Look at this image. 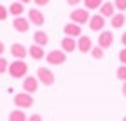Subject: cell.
<instances>
[{
  "label": "cell",
  "instance_id": "6da1fadb",
  "mask_svg": "<svg viewBox=\"0 0 126 121\" xmlns=\"http://www.w3.org/2000/svg\"><path fill=\"white\" fill-rule=\"evenodd\" d=\"M7 72L10 74V77H14V79H20V77L27 76V72H29V66H27L25 60L15 59L14 62H10V64H9V71H7Z\"/></svg>",
  "mask_w": 126,
  "mask_h": 121
},
{
  "label": "cell",
  "instance_id": "7a4b0ae2",
  "mask_svg": "<svg viewBox=\"0 0 126 121\" xmlns=\"http://www.w3.org/2000/svg\"><path fill=\"white\" fill-rule=\"evenodd\" d=\"M14 104L17 106V109H27V108H32L34 104V96L29 94V92H17L14 96Z\"/></svg>",
  "mask_w": 126,
  "mask_h": 121
},
{
  "label": "cell",
  "instance_id": "3957f363",
  "mask_svg": "<svg viewBox=\"0 0 126 121\" xmlns=\"http://www.w3.org/2000/svg\"><path fill=\"white\" fill-rule=\"evenodd\" d=\"M69 19L72 24H78V25H84L89 22V10L86 9H74L71 14H69Z\"/></svg>",
  "mask_w": 126,
  "mask_h": 121
},
{
  "label": "cell",
  "instance_id": "277c9868",
  "mask_svg": "<svg viewBox=\"0 0 126 121\" xmlns=\"http://www.w3.org/2000/svg\"><path fill=\"white\" fill-rule=\"evenodd\" d=\"M35 76H37V81L40 84H44V86H52L56 82V76L49 67H39Z\"/></svg>",
  "mask_w": 126,
  "mask_h": 121
},
{
  "label": "cell",
  "instance_id": "5b68a950",
  "mask_svg": "<svg viewBox=\"0 0 126 121\" xmlns=\"http://www.w3.org/2000/svg\"><path fill=\"white\" fill-rule=\"evenodd\" d=\"M66 59H67L66 52L61 49H54V50H50L49 54H46V60L50 66H61V64L66 62Z\"/></svg>",
  "mask_w": 126,
  "mask_h": 121
},
{
  "label": "cell",
  "instance_id": "8992f818",
  "mask_svg": "<svg viewBox=\"0 0 126 121\" xmlns=\"http://www.w3.org/2000/svg\"><path fill=\"white\" fill-rule=\"evenodd\" d=\"M113 42H114V35H113L111 30H103V32H99V35H97V45L103 50L109 49V47L113 45Z\"/></svg>",
  "mask_w": 126,
  "mask_h": 121
},
{
  "label": "cell",
  "instance_id": "52a82bcc",
  "mask_svg": "<svg viewBox=\"0 0 126 121\" xmlns=\"http://www.w3.org/2000/svg\"><path fill=\"white\" fill-rule=\"evenodd\" d=\"M22 89L24 92H29V94H34V92H37L39 89V81L35 76H25L24 77V82H22Z\"/></svg>",
  "mask_w": 126,
  "mask_h": 121
},
{
  "label": "cell",
  "instance_id": "ba28073f",
  "mask_svg": "<svg viewBox=\"0 0 126 121\" xmlns=\"http://www.w3.org/2000/svg\"><path fill=\"white\" fill-rule=\"evenodd\" d=\"M87 25H89V29L93 30V32H103V30H104V25H106V19L101 17L99 14L91 15V19H89V22H87Z\"/></svg>",
  "mask_w": 126,
  "mask_h": 121
},
{
  "label": "cell",
  "instance_id": "9c48e42d",
  "mask_svg": "<svg viewBox=\"0 0 126 121\" xmlns=\"http://www.w3.org/2000/svg\"><path fill=\"white\" fill-rule=\"evenodd\" d=\"M10 54H12L15 59L24 60L27 57V54H29V47H25V45L20 44V42H15V44L10 45Z\"/></svg>",
  "mask_w": 126,
  "mask_h": 121
},
{
  "label": "cell",
  "instance_id": "30bf717a",
  "mask_svg": "<svg viewBox=\"0 0 126 121\" xmlns=\"http://www.w3.org/2000/svg\"><path fill=\"white\" fill-rule=\"evenodd\" d=\"M27 19H29V22H30V24H34L35 27H40V25L46 24V17H44V14H42L39 9H29V15H27Z\"/></svg>",
  "mask_w": 126,
  "mask_h": 121
},
{
  "label": "cell",
  "instance_id": "8fae6325",
  "mask_svg": "<svg viewBox=\"0 0 126 121\" xmlns=\"http://www.w3.org/2000/svg\"><path fill=\"white\" fill-rule=\"evenodd\" d=\"M12 27L17 30V32H20V34H25L30 29V22L25 17H17V19H14V22H12Z\"/></svg>",
  "mask_w": 126,
  "mask_h": 121
},
{
  "label": "cell",
  "instance_id": "7c38bea8",
  "mask_svg": "<svg viewBox=\"0 0 126 121\" xmlns=\"http://www.w3.org/2000/svg\"><path fill=\"white\" fill-rule=\"evenodd\" d=\"M93 40L91 37H87V35H81L78 37V49L79 52H82V54H87V52H91L93 50Z\"/></svg>",
  "mask_w": 126,
  "mask_h": 121
},
{
  "label": "cell",
  "instance_id": "4fadbf2b",
  "mask_svg": "<svg viewBox=\"0 0 126 121\" xmlns=\"http://www.w3.org/2000/svg\"><path fill=\"white\" fill-rule=\"evenodd\" d=\"M64 34H66V37H72V39H76V37H81L82 35V29H81V25L78 24H72V22H69L64 25Z\"/></svg>",
  "mask_w": 126,
  "mask_h": 121
},
{
  "label": "cell",
  "instance_id": "5bb4252c",
  "mask_svg": "<svg viewBox=\"0 0 126 121\" xmlns=\"http://www.w3.org/2000/svg\"><path fill=\"white\" fill-rule=\"evenodd\" d=\"M116 14V9H114V3L113 2H104L99 9V15L104 17V19H111L113 15Z\"/></svg>",
  "mask_w": 126,
  "mask_h": 121
},
{
  "label": "cell",
  "instance_id": "9a60e30c",
  "mask_svg": "<svg viewBox=\"0 0 126 121\" xmlns=\"http://www.w3.org/2000/svg\"><path fill=\"white\" fill-rule=\"evenodd\" d=\"M61 47L64 49V52H66V54L74 52V50L78 49V40L72 39V37H64V39L61 40Z\"/></svg>",
  "mask_w": 126,
  "mask_h": 121
},
{
  "label": "cell",
  "instance_id": "2e32d148",
  "mask_svg": "<svg viewBox=\"0 0 126 121\" xmlns=\"http://www.w3.org/2000/svg\"><path fill=\"white\" fill-rule=\"evenodd\" d=\"M32 39H34V44L35 45H40V47H46L49 42V35L44 32V30H35L34 32V35H32Z\"/></svg>",
  "mask_w": 126,
  "mask_h": 121
},
{
  "label": "cell",
  "instance_id": "e0dca14e",
  "mask_svg": "<svg viewBox=\"0 0 126 121\" xmlns=\"http://www.w3.org/2000/svg\"><path fill=\"white\" fill-rule=\"evenodd\" d=\"M29 56L34 60H40V59H44V57H46V50H44V47H40V45L32 44V45L29 47Z\"/></svg>",
  "mask_w": 126,
  "mask_h": 121
},
{
  "label": "cell",
  "instance_id": "ac0fdd59",
  "mask_svg": "<svg viewBox=\"0 0 126 121\" xmlns=\"http://www.w3.org/2000/svg\"><path fill=\"white\" fill-rule=\"evenodd\" d=\"M24 3H20V2H14V3H10L9 7V14L10 15H14V19H17V17H22L24 15Z\"/></svg>",
  "mask_w": 126,
  "mask_h": 121
},
{
  "label": "cell",
  "instance_id": "d6986e66",
  "mask_svg": "<svg viewBox=\"0 0 126 121\" xmlns=\"http://www.w3.org/2000/svg\"><path fill=\"white\" fill-rule=\"evenodd\" d=\"M109 24H111L113 29H121L126 24V15H123V14L118 12V14H114V15L111 17V22H109Z\"/></svg>",
  "mask_w": 126,
  "mask_h": 121
},
{
  "label": "cell",
  "instance_id": "ffe728a7",
  "mask_svg": "<svg viewBox=\"0 0 126 121\" xmlns=\"http://www.w3.org/2000/svg\"><path fill=\"white\" fill-rule=\"evenodd\" d=\"M9 121H27V114L24 109H14L9 114Z\"/></svg>",
  "mask_w": 126,
  "mask_h": 121
},
{
  "label": "cell",
  "instance_id": "44dd1931",
  "mask_svg": "<svg viewBox=\"0 0 126 121\" xmlns=\"http://www.w3.org/2000/svg\"><path fill=\"white\" fill-rule=\"evenodd\" d=\"M84 2V9L86 10H99L101 5L104 3L103 0H82Z\"/></svg>",
  "mask_w": 126,
  "mask_h": 121
},
{
  "label": "cell",
  "instance_id": "7402d4cb",
  "mask_svg": "<svg viewBox=\"0 0 126 121\" xmlns=\"http://www.w3.org/2000/svg\"><path fill=\"white\" fill-rule=\"evenodd\" d=\"M116 77H118L119 81L126 82V66H123V64H121V66L116 69Z\"/></svg>",
  "mask_w": 126,
  "mask_h": 121
},
{
  "label": "cell",
  "instance_id": "603a6c76",
  "mask_svg": "<svg viewBox=\"0 0 126 121\" xmlns=\"http://www.w3.org/2000/svg\"><path fill=\"white\" fill-rule=\"evenodd\" d=\"M91 56H93L94 59H103V57H104V50L101 49L99 45H96V47H93V50H91Z\"/></svg>",
  "mask_w": 126,
  "mask_h": 121
},
{
  "label": "cell",
  "instance_id": "cb8c5ba5",
  "mask_svg": "<svg viewBox=\"0 0 126 121\" xmlns=\"http://www.w3.org/2000/svg\"><path fill=\"white\" fill-rule=\"evenodd\" d=\"M113 3H114V9H116L119 14H123L126 10V0H114Z\"/></svg>",
  "mask_w": 126,
  "mask_h": 121
},
{
  "label": "cell",
  "instance_id": "d4e9b609",
  "mask_svg": "<svg viewBox=\"0 0 126 121\" xmlns=\"http://www.w3.org/2000/svg\"><path fill=\"white\" fill-rule=\"evenodd\" d=\"M7 71H9V60L0 57V74H5Z\"/></svg>",
  "mask_w": 126,
  "mask_h": 121
},
{
  "label": "cell",
  "instance_id": "484cf974",
  "mask_svg": "<svg viewBox=\"0 0 126 121\" xmlns=\"http://www.w3.org/2000/svg\"><path fill=\"white\" fill-rule=\"evenodd\" d=\"M7 17H9V7L0 3V20H7Z\"/></svg>",
  "mask_w": 126,
  "mask_h": 121
},
{
  "label": "cell",
  "instance_id": "4316f807",
  "mask_svg": "<svg viewBox=\"0 0 126 121\" xmlns=\"http://www.w3.org/2000/svg\"><path fill=\"white\" fill-rule=\"evenodd\" d=\"M119 62H121L123 66H126V47L119 50Z\"/></svg>",
  "mask_w": 126,
  "mask_h": 121
},
{
  "label": "cell",
  "instance_id": "83f0119b",
  "mask_svg": "<svg viewBox=\"0 0 126 121\" xmlns=\"http://www.w3.org/2000/svg\"><path fill=\"white\" fill-rule=\"evenodd\" d=\"M27 121H44V120H42V116H40V114L35 113V114H30L29 118H27Z\"/></svg>",
  "mask_w": 126,
  "mask_h": 121
},
{
  "label": "cell",
  "instance_id": "f1b7e54d",
  "mask_svg": "<svg viewBox=\"0 0 126 121\" xmlns=\"http://www.w3.org/2000/svg\"><path fill=\"white\" fill-rule=\"evenodd\" d=\"M49 2H50V0H34V3H35L37 7H46V5H49Z\"/></svg>",
  "mask_w": 126,
  "mask_h": 121
},
{
  "label": "cell",
  "instance_id": "f546056e",
  "mask_svg": "<svg viewBox=\"0 0 126 121\" xmlns=\"http://www.w3.org/2000/svg\"><path fill=\"white\" fill-rule=\"evenodd\" d=\"M66 2H67V5H71V7H78L82 0H66Z\"/></svg>",
  "mask_w": 126,
  "mask_h": 121
},
{
  "label": "cell",
  "instance_id": "4dcf8cb0",
  "mask_svg": "<svg viewBox=\"0 0 126 121\" xmlns=\"http://www.w3.org/2000/svg\"><path fill=\"white\" fill-rule=\"evenodd\" d=\"M3 52H5V44H3V42L0 40V57L3 56Z\"/></svg>",
  "mask_w": 126,
  "mask_h": 121
},
{
  "label": "cell",
  "instance_id": "1f68e13d",
  "mask_svg": "<svg viewBox=\"0 0 126 121\" xmlns=\"http://www.w3.org/2000/svg\"><path fill=\"white\" fill-rule=\"evenodd\" d=\"M121 44L126 47V32H123V35H121Z\"/></svg>",
  "mask_w": 126,
  "mask_h": 121
},
{
  "label": "cell",
  "instance_id": "d6a6232c",
  "mask_svg": "<svg viewBox=\"0 0 126 121\" xmlns=\"http://www.w3.org/2000/svg\"><path fill=\"white\" fill-rule=\"evenodd\" d=\"M121 92H123V96L126 98V82H123V88H121Z\"/></svg>",
  "mask_w": 126,
  "mask_h": 121
},
{
  "label": "cell",
  "instance_id": "836d02e7",
  "mask_svg": "<svg viewBox=\"0 0 126 121\" xmlns=\"http://www.w3.org/2000/svg\"><path fill=\"white\" fill-rule=\"evenodd\" d=\"M17 2H20V3H24V5H25V3H29V2H32V0H17Z\"/></svg>",
  "mask_w": 126,
  "mask_h": 121
},
{
  "label": "cell",
  "instance_id": "e575fe53",
  "mask_svg": "<svg viewBox=\"0 0 126 121\" xmlns=\"http://www.w3.org/2000/svg\"><path fill=\"white\" fill-rule=\"evenodd\" d=\"M123 121H126V116H125V118H123Z\"/></svg>",
  "mask_w": 126,
  "mask_h": 121
}]
</instances>
